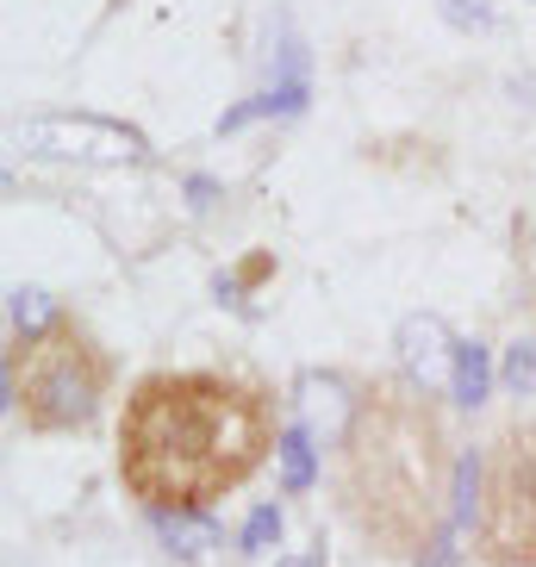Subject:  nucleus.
<instances>
[{
	"label": "nucleus",
	"mask_w": 536,
	"mask_h": 567,
	"mask_svg": "<svg viewBox=\"0 0 536 567\" xmlns=\"http://www.w3.org/2000/svg\"><path fill=\"white\" fill-rule=\"evenodd\" d=\"M244 555H262V549H275L281 543V505H256L250 512V524H244Z\"/></svg>",
	"instance_id": "f8f14e48"
},
{
	"label": "nucleus",
	"mask_w": 536,
	"mask_h": 567,
	"mask_svg": "<svg viewBox=\"0 0 536 567\" xmlns=\"http://www.w3.org/2000/svg\"><path fill=\"white\" fill-rule=\"evenodd\" d=\"M268 268H275V262H268V256H250V262H244V275H237V281H244V287H256V281H262V275H268Z\"/></svg>",
	"instance_id": "2eb2a0df"
},
{
	"label": "nucleus",
	"mask_w": 536,
	"mask_h": 567,
	"mask_svg": "<svg viewBox=\"0 0 536 567\" xmlns=\"http://www.w3.org/2000/svg\"><path fill=\"white\" fill-rule=\"evenodd\" d=\"M312 481H319V462H312V436L293 424V431H281V486H287V493H306Z\"/></svg>",
	"instance_id": "1a4fd4ad"
},
{
	"label": "nucleus",
	"mask_w": 536,
	"mask_h": 567,
	"mask_svg": "<svg viewBox=\"0 0 536 567\" xmlns=\"http://www.w3.org/2000/svg\"><path fill=\"white\" fill-rule=\"evenodd\" d=\"M19 137L44 156H69V163H137V156L151 151L132 125H118V118H87V113L32 118Z\"/></svg>",
	"instance_id": "39448f33"
},
{
	"label": "nucleus",
	"mask_w": 536,
	"mask_h": 567,
	"mask_svg": "<svg viewBox=\"0 0 536 567\" xmlns=\"http://www.w3.org/2000/svg\"><path fill=\"white\" fill-rule=\"evenodd\" d=\"M443 19L462 25V32H486V25H493V7H486V0H443Z\"/></svg>",
	"instance_id": "ddd939ff"
},
{
	"label": "nucleus",
	"mask_w": 536,
	"mask_h": 567,
	"mask_svg": "<svg viewBox=\"0 0 536 567\" xmlns=\"http://www.w3.org/2000/svg\"><path fill=\"white\" fill-rule=\"evenodd\" d=\"M275 450V417L256 386L231 374H151L118 417V481L151 512H206L244 486Z\"/></svg>",
	"instance_id": "f257e3e1"
},
{
	"label": "nucleus",
	"mask_w": 536,
	"mask_h": 567,
	"mask_svg": "<svg viewBox=\"0 0 536 567\" xmlns=\"http://www.w3.org/2000/svg\"><path fill=\"white\" fill-rule=\"evenodd\" d=\"M486 386H493V362H486L481 343H455V374H450V400L455 405H481L486 400Z\"/></svg>",
	"instance_id": "6e6552de"
},
{
	"label": "nucleus",
	"mask_w": 536,
	"mask_h": 567,
	"mask_svg": "<svg viewBox=\"0 0 536 567\" xmlns=\"http://www.w3.org/2000/svg\"><path fill=\"white\" fill-rule=\"evenodd\" d=\"M13 405L25 412V424L44 436L82 431L101 412L106 386H113V362L75 318H56L51 331L25 337L13 350Z\"/></svg>",
	"instance_id": "7ed1b4c3"
},
{
	"label": "nucleus",
	"mask_w": 536,
	"mask_h": 567,
	"mask_svg": "<svg viewBox=\"0 0 536 567\" xmlns=\"http://www.w3.org/2000/svg\"><path fill=\"white\" fill-rule=\"evenodd\" d=\"M337 499L381 555H419L436 543L450 499V443L419 386L374 381L362 393L337 455Z\"/></svg>",
	"instance_id": "f03ea898"
},
{
	"label": "nucleus",
	"mask_w": 536,
	"mask_h": 567,
	"mask_svg": "<svg viewBox=\"0 0 536 567\" xmlns=\"http://www.w3.org/2000/svg\"><path fill=\"white\" fill-rule=\"evenodd\" d=\"M275 567H324V555H287V561H275Z\"/></svg>",
	"instance_id": "dca6fc26"
},
{
	"label": "nucleus",
	"mask_w": 536,
	"mask_h": 567,
	"mask_svg": "<svg viewBox=\"0 0 536 567\" xmlns=\"http://www.w3.org/2000/svg\"><path fill=\"white\" fill-rule=\"evenodd\" d=\"M300 106H306V82H281L275 94H262V101L225 113L218 118V132H237V125H250V118H262V113H300Z\"/></svg>",
	"instance_id": "9d476101"
},
{
	"label": "nucleus",
	"mask_w": 536,
	"mask_h": 567,
	"mask_svg": "<svg viewBox=\"0 0 536 567\" xmlns=\"http://www.w3.org/2000/svg\"><path fill=\"white\" fill-rule=\"evenodd\" d=\"M151 524H156V536H163L175 555H206L218 543V530H213V517L206 512H151Z\"/></svg>",
	"instance_id": "0eeeda50"
},
{
	"label": "nucleus",
	"mask_w": 536,
	"mask_h": 567,
	"mask_svg": "<svg viewBox=\"0 0 536 567\" xmlns=\"http://www.w3.org/2000/svg\"><path fill=\"white\" fill-rule=\"evenodd\" d=\"M530 381H536V350H530V343H512V350H505V386L524 393Z\"/></svg>",
	"instance_id": "4468645a"
},
{
	"label": "nucleus",
	"mask_w": 536,
	"mask_h": 567,
	"mask_svg": "<svg viewBox=\"0 0 536 567\" xmlns=\"http://www.w3.org/2000/svg\"><path fill=\"white\" fill-rule=\"evenodd\" d=\"M400 362H405V374L431 393V386H450V374H455V343H450V324L436 312H412L400 324Z\"/></svg>",
	"instance_id": "423d86ee"
},
{
	"label": "nucleus",
	"mask_w": 536,
	"mask_h": 567,
	"mask_svg": "<svg viewBox=\"0 0 536 567\" xmlns=\"http://www.w3.org/2000/svg\"><path fill=\"white\" fill-rule=\"evenodd\" d=\"M474 549L486 567H536V424L505 431L486 450Z\"/></svg>",
	"instance_id": "20e7f679"
},
{
	"label": "nucleus",
	"mask_w": 536,
	"mask_h": 567,
	"mask_svg": "<svg viewBox=\"0 0 536 567\" xmlns=\"http://www.w3.org/2000/svg\"><path fill=\"white\" fill-rule=\"evenodd\" d=\"M13 324H19L25 337L51 331V324H56V312H51V293H38V287H19V293H13Z\"/></svg>",
	"instance_id": "9b49d317"
}]
</instances>
